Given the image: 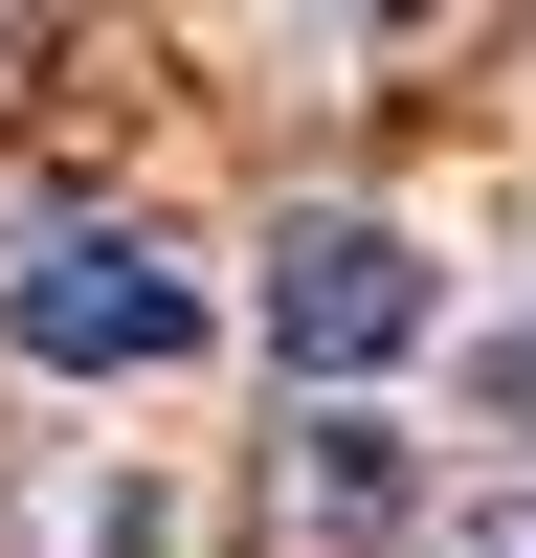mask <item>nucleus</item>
<instances>
[{
    "instance_id": "f257e3e1",
    "label": "nucleus",
    "mask_w": 536,
    "mask_h": 558,
    "mask_svg": "<svg viewBox=\"0 0 536 558\" xmlns=\"http://www.w3.org/2000/svg\"><path fill=\"white\" fill-rule=\"evenodd\" d=\"M425 246H402V223H291V246H268V357H291V380H380V357H425Z\"/></svg>"
},
{
    "instance_id": "f03ea898",
    "label": "nucleus",
    "mask_w": 536,
    "mask_h": 558,
    "mask_svg": "<svg viewBox=\"0 0 536 558\" xmlns=\"http://www.w3.org/2000/svg\"><path fill=\"white\" fill-rule=\"evenodd\" d=\"M0 336H23L45 380H157V357H202V291H179L157 246H45L23 291H0Z\"/></svg>"
},
{
    "instance_id": "7ed1b4c3",
    "label": "nucleus",
    "mask_w": 536,
    "mask_h": 558,
    "mask_svg": "<svg viewBox=\"0 0 536 558\" xmlns=\"http://www.w3.org/2000/svg\"><path fill=\"white\" fill-rule=\"evenodd\" d=\"M291 514L336 536V558H380L402 514H425V470H402V425H380V402H313V425H291Z\"/></svg>"
},
{
    "instance_id": "20e7f679",
    "label": "nucleus",
    "mask_w": 536,
    "mask_h": 558,
    "mask_svg": "<svg viewBox=\"0 0 536 558\" xmlns=\"http://www.w3.org/2000/svg\"><path fill=\"white\" fill-rule=\"evenodd\" d=\"M447 558H536V492H491V514H470V536H447Z\"/></svg>"
},
{
    "instance_id": "39448f33",
    "label": "nucleus",
    "mask_w": 536,
    "mask_h": 558,
    "mask_svg": "<svg viewBox=\"0 0 536 558\" xmlns=\"http://www.w3.org/2000/svg\"><path fill=\"white\" fill-rule=\"evenodd\" d=\"M380 23H402V0H380Z\"/></svg>"
}]
</instances>
